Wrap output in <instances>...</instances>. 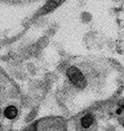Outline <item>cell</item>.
I'll use <instances>...</instances> for the list:
<instances>
[{
	"label": "cell",
	"instance_id": "cell-5",
	"mask_svg": "<svg viewBox=\"0 0 124 131\" xmlns=\"http://www.w3.org/2000/svg\"><path fill=\"white\" fill-rule=\"evenodd\" d=\"M36 115H37V113H36L35 111H31L30 113L27 115V117H26V121L30 122V121H31V120H33L36 117Z\"/></svg>",
	"mask_w": 124,
	"mask_h": 131
},
{
	"label": "cell",
	"instance_id": "cell-7",
	"mask_svg": "<svg viewBox=\"0 0 124 131\" xmlns=\"http://www.w3.org/2000/svg\"><path fill=\"white\" fill-rule=\"evenodd\" d=\"M122 108H119V109H118L117 111V114H121V113H122Z\"/></svg>",
	"mask_w": 124,
	"mask_h": 131
},
{
	"label": "cell",
	"instance_id": "cell-4",
	"mask_svg": "<svg viewBox=\"0 0 124 131\" xmlns=\"http://www.w3.org/2000/svg\"><path fill=\"white\" fill-rule=\"evenodd\" d=\"M60 2V0H49L43 8L44 12H49L54 9H55V8L59 5Z\"/></svg>",
	"mask_w": 124,
	"mask_h": 131
},
{
	"label": "cell",
	"instance_id": "cell-6",
	"mask_svg": "<svg viewBox=\"0 0 124 131\" xmlns=\"http://www.w3.org/2000/svg\"><path fill=\"white\" fill-rule=\"evenodd\" d=\"M26 131H36V125L32 124L31 126H29L27 129H26Z\"/></svg>",
	"mask_w": 124,
	"mask_h": 131
},
{
	"label": "cell",
	"instance_id": "cell-2",
	"mask_svg": "<svg viewBox=\"0 0 124 131\" xmlns=\"http://www.w3.org/2000/svg\"><path fill=\"white\" fill-rule=\"evenodd\" d=\"M17 108L14 106H8L6 109L4 110V115L7 118L9 119H14L17 115Z\"/></svg>",
	"mask_w": 124,
	"mask_h": 131
},
{
	"label": "cell",
	"instance_id": "cell-1",
	"mask_svg": "<svg viewBox=\"0 0 124 131\" xmlns=\"http://www.w3.org/2000/svg\"><path fill=\"white\" fill-rule=\"evenodd\" d=\"M67 78L76 87L83 89L87 86V81L81 71L76 67H71L66 72Z\"/></svg>",
	"mask_w": 124,
	"mask_h": 131
},
{
	"label": "cell",
	"instance_id": "cell-3",
	"mask_svg": "<svg viewBox=\"0 0 124 131\" xmlns=\"http://www.w3.org/2000/svg\"><path fill=\"white\" fill-rule=\"evenodd\" d=\"M94 123V117L92 116V114H86L85 116L82 117L81 119V124L83 128H89Z\"/></svg>",
	"mask_w": 124,
	"mask_h": 131
}]
</instances>
